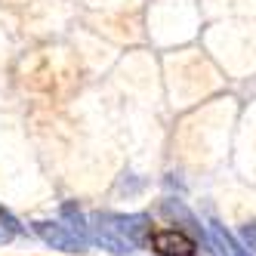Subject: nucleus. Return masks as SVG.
Here are the masks:
<instances>
[{"label": "nucleus", "mask_w": 256, "mask_h": 256, "mask_svg": "<svg viewBox=\"0 0 256 256\" xmlns=\"http://www.w3.org/2000/svg\"><path fill=\"white\" fill-rule=\"evenodd\" d=\"M34 234L46 241L52 250H65V253H84L90 247V238L78 234L65 222H34Z\"/></svg>", "instance_id": "obj_1"}, {"label": "nucleus", "mask_w": 256, "mask_h": 256, "mask_svg": "<svg viewBox=\"0 0 256 256\" xmlns=\"http://www.w3.org/2000/svg\"><path fill=\"white\" fill-rule=\"evenodd\" d=\"M90 222H93V226H90V238H93L96 244H102L105 250L120 253V256L136 250V247H133V241H130V238H126V234L112 222V216H108V213H96L93 219H90Z\"/></svg>", "instance_id": "obj_2"}, {"label": "nucleus", "mask_w": 256, "mask_h": 256, "mask_svg": "<svg viewBox=\"0 0 256 256\" xmlns=\"http://www.w3.org/2000/svg\"><path fill=\"white\" fill-rule=\"evenodd\" d=\"M148 247H154V253H160V256H194L198 253V241H194V238H188L182 228L152 232Z\"/></svg>", "instance_id": "obj_3"}, {"label": "nucleus", "mask_w": 256, "mask_h": 256, "mask_svg": "<svg viewBox=\"0 0 256 256\" xmlns=\"http://www.w3.org/2000/svg\"><path fill=\"white\" fill-rule=\"evenodd\" d=\"M108 216H112V222L133 241V247H148L152 226H148V216L145 213H108Z\"/></svg>", "instance_id": "obj_4"}, {"label": "nucleus", "mask_w": 256, "mask_h": 256, "mask_svg": "<svg viewBox=\"0 0 256 256\" xmlns=\"http://www.w3.org/2000/svg\"><path fill=\"white\" fill-rule=\"evenodd\" d=\"M160 213L164 216H167V219H173V222H179V226H186L194 238H200V241H207V234H204V226H200L198 222V216L186 207V204H182V200H164V204H160Z\"/></svg>", "instance_id": "obj_5"}, {"label": "nucleus", "mask_w": 256, "mask_h": 256, "mask_svg": "<svg viewBox=\"0 0 256 256\" xmlns=\"http://www.w3.org/2000/svg\"><path fill=\"white\" fill-rule=\"evenodd\" d=\"M210 234H213V241H216L219 253H226V256H250V253H247V250H244V247L226 232V226H219L216 219H210Z\"/></svg>", "instance_id": "obj_6"}, {"label": "nucleus", "mask_w": 256, "mask_h": 256, "mask_svg": "<svg viewBox=\"0 0 256 256\" xmlns=\"http://www.w3.org/2000/svg\"><path fill=\"white\" fill-rule=\"evenodd\" d=\"M62 216L71 222V228H74L78 234H84V238H90V226H86V219H84V213L74 207V204H65L62 207Z\"/></svg>", "instance_id": "obj_7"}, {"label": "nucleus", "mask_w": 256, "mask_h": 256, "mask_svg": "<svg viewBox=\"0 0 256 256\" xmlns=\"http://www.w3.org/2000/svg\"><path fill=\"white\" fill-rule=\"evenodd\" d=\"M0 222H4V228H6L10 234H22V226L16 222V216H12V213H6L4 207H0Z\"/></svg>", "instance_id": "obj_8"}, {"label": "nucleus", "mask_w": 256, "mask_h": 256, "mask_svg": "<svg viewBox=\"0 0 256 256\" xmlns=\"http://www.w3.org/2000/svg\"><path fill=\"white\" fill-rule=\"evenodd\" d=\"M241 234H244V241L250 244V250H256V222H247V226H241Z\"/></svg>", "instance_id": "obj_9"}, {"label": "nucleus", "mask_w": 256, "mask_h": 256, "mask_svg": "<svg viewBox=\"0 0 256 256\" xmlns=\"http://www.w3.org/2000/svg\"><path fill=\"white\" fill-rule=\"evenodd\" d=\"M6 238H10V232H6L4 226H0V241H6Z\"/></svg>", "instance_id": "obj_10"}]
</instances>
